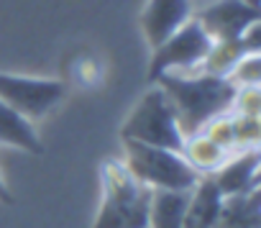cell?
<instances>
[{
  "label": "cell",
  "instance_id": "cell-7",
  "mask_svg": "<svg viewBox=\"0 0 261 228\" xmlns=\"http://www.w3.org/2000/svg\"><path fill=\"white\" fill-rule=\"evenodd\" d=\"M195 21L213 41H228L241 39L253 23H258L261 11L248 8L243 0H218V3L202 8Z\"/></svg>",
  "mask_w": 261,
  "mask_h": 228
},
{
  "label": "cell",
  "instance_id": "cell-14",
  "mask_svg": "<svg viewBox=\"0 0 261 228\" xmlns=\"http://www.w3.org/2000/svg\"><path fill=\"white\" fill-rule=\"evenodd\" d=\"M192 192V190H190ZM190 192L177 190H151L149 202V228H182Z\"/></svg>",
  "mask_w": 261,
  "mask_h": 228
},
{
  "label": "cell",
  "instance_id": "cell-5",
  "mask_svg": "<svg viewBox=\"0 0 261 228\" xmlns=\"http://www.w3.org/2000/svg\"><path fill=\"white\" fill-rule=\"evenodd\" d=\"M213 46V39L202 31V26L190 18L179 31H174L164 44L151 49V62H149V82L154 85L156 77L169 74V72H190L202 64Z\"/></svg>",
  "mask_w": 261,
  "mask_h": 228
},
{
  "label": "cell",
  "instance_id": "cell-13",
  "mask_svg": "<svg viewBox=\"0 0 261 228\" xmlns=\"http://www.w3.org/2000/svg\"><path fill=\"white\" fill-rule=\"evenodd\" d=\"M215 228H261V190L223 197Z\"/></svg>",
  "mask_w": 261,
  "mask_h": 228
},
{
  "label": "cell",
  "instance_id": "cell-8",
  "mask_svg": "<svg viewBox=\"0 0 261 228\" xmlns=\"http://www.w3.org/2000/svg\"><path fill=\"white\" fill-rule=\"evenodd\" d=\"M192 18L190 0H149L141 11V31L151 49L164 44Z\"/></svg>",
  "mask_w": 261,
  "mask_h": 228
},
{
  "label": "cell",
  "instance_id": "cell-15",
  "mask_svg": "<svg viewBox=\"0 0 261 228\" xmlns=\"http://www.w3.org/2000/svg\"><path fill=\"white\" fill-rule=\"evenodd\" d=\"M182 157L187 159V164H190L197 174L207 177V174L218 172L230 154H225V151H223L218 144H213L205 134H195V136H187V139H185Z\"/></svg>",
  "mask_w": 261,
  "mask_h": 228
},
{
  "label": "cell",
  "instance_id": "cell-12",
  "mask_svg": "<svg viewBox=\"0 0 261 228\" xmlns=\"http://www.w3.org/2000/svg\"><path fill=\"white\" fill-rule=\"evenodd\" d=\"M0 144L3 146H13L29 154H44V144L34 129V123L21 116L18 110H13L11 105H6L0 100Z\"/></svg>",
  "mask_w": 261,
  "mask_h": 228
},
{
  "label": "cell",
  "instance_id": "cell-17",
  "mask_svg": "<svg viewBox=\"0 0 261 228\" xmlns=\"http://www.w3.org/2000/svg\"><path fill=\"white\" fill-rule=\"evenodd\" d=\"M200 134H205L213 144H218L225 154H236V139H233V123H230V113L213 118Z\"/></svg>",
  "mask_w": 261,
  "mask_h": 228
},
{
  "label": "cell",
  "instance_id": "cell-6",
  "mask_svg": "<svg viewBox=\"0 0 261 228\" xmlns=\"http://www.w3.org/2000/svg\"><path fill=\"white\" fill-rule=\"evenodd\" d=\"M64 97V82L46 77H26L0 72V100L18 110L29 121L44 118Z\"/></svg>",
  "mask_w": 261,
  "mask_h": 228
},
{
  "label": "cell",
  "instance_id": "cell-3",
  "mask_svg": "<svg viewBox=\"0 0 261 228\" xmlns=\"http://www.w3.org/2000/svg\"><path fill=\"white\" fill-rule=\"evenodd\" d=\"M125 169L149 190H177L190 192L202 174H197L179 151L146 146L139 141H123Z\"/></svg>",
  "mask_w": 261,
  "mask_h": 228
},
{
  "label": "cell",
  "instance_id": "cell-10",
  "mask_svg": "<svg viewBox=\"0 0 261 228\" xmlns=\"http://www.w3.org/2000/svg\"><path fill=\"white\" fill-rule=\"evenodd\" d=\"M261 52V21L253 23L241 39H228V41H213L207 57L202 59L200 69L213 77H228L233 67L246 57V54H258Z\"/></svg>",
  "mask_w": 261,
  "mask_h": 228
},
{
  "label": "cell",
  "instance_id": "cell-16",
  "mask_svg": "<svg viewBox=\"0 0 261 228\" xmlns=\"http://www.w3.org/2000/svg\"><path fill=\"white\" fill-rule=\"evenodd\" d=\"M230 123H233L236 151L258 149V141H261V121H258V116H238V113H230Z\"/></svg>",
  "mask_w": 261,
  "mask_h": 228
},
{
  "label": "cell",
  "instance_id": "cell-21",
  "mask_svg": "<svg viewBox=\"0 0 261 228\" xmlns=\"http://www.w3.org/2000/svg\"><path fill=\"white\" fill-rule=\"evenodd\" d=\"M243 3H246L248 8H253V11H261V0H243Z\"/></svg>",
  "mask_w": 261,
  "mask_h": 228
},
{
  "label": "cell",
  "instance_id": "cell-2",
  "mask_svg": "<svg viewBox=\"0 0 261 228\" xmlns=\"http://www.w3.org/2000/svg\"><path fill=\"white\" fill-rule=\"evenodd\" d=\"M102 205L92 228H149L151 190L141 185L118 159H105L100 167Z\"/></svg>",
  "mask_w": 261,
  "mask_h": 228
},
{
  "label": "cell",
  "instance_id": "cell-9",
  "mask_svg": "<svg viewBox=\"0 0 261 228\" xmlns=\"http://www.w3.org/2000/svg\"><path fill=\"white\" fill-rule=\"evenodd\" d=\"M258 172H261V154L258 149H246L230 154L218 172H213V182L223 197L230 195H248L258 190Z\"/></svg>",
  "mask_w": 261,
  "mask_h": 228
},
{
  "label": "cell",
  "instance_id": "cell-4",
  "mask_svg": "<svg viewBox=\"0 0 261 228\" xmlns=\"http://www.w3.org/2000/svg\"><path fill=\"white\" fill-rule=\"evenodd\" d=\"M120 141H139L146 146H159V149H172L182 154L185 136L177 126L174 110L162 92L159 85L144 92L139 105L130 110L120 129Z\"/></svg>",
  "mask_w": 261,
  "mask_h": 228
},
{
  "label": "cell",
  "instance_id": "cell-19",
  "mask_svg": "<svg viewBox=\"0 0 261 228\" xmlns=\"http://www.w3.org/2000/svg\"><path fill=\"white\" fill-rule=\"evenodd\" d=\"M230 113H238V116H261V90L258 87H238Z\"/></svg>",
  "mask_w": 261,
  "mask_h": 228
},
{
  "label": "cell",
  "instance_id": "cell-1",
  "mask_svg": "<svg viewBox=\"0 0 261 228\" xmlns=\"http://www.w3.org/2000/svg\"><path fill=\"white\" fill-rule=\"evenodd\" d=\"M154 85H159L162 92L167 95L185 139L200 134L213 118L230 113L238 90L228 77H213L205 72L200 74L169 72L156 77Z\"/></svg>",
  "mask_w": 261,
  "mask_h": 228
},
{
  "label": "cell",
  "instance_id": "cell-11",
  "mask_svg": "<svg viewBox=\"0 0 261 228\" xmlns=\"http://www.w3.org/2000/svg\"><path fill=\"white\" fill-rule=\"evenodd\" d=\"M223 195L218 192L213 177H200V182L190 192V202L185 210V223L182 228H215L218 215H220Z\"/></svg>",
  "mask_w": 261,
  "mask_h": 228
},
{
  "label": "cell",
  "instance_id": "cell-20",
  "mask_svg": "<svg viewBox=\"0 0 261 228\" xmlns=\"http://www.w3.org/2000/svg\"><path fill=\"white\" fill-rule=\"evenodd\" d=\"M0 202H3V205H13V202H16V197H13V192L8 190L3 174H0Z\"/></svg>",
  "mask_w": 261,
  "mask_h": 228
},
{
  "label": "cell",
  "instance_id": "cell-18",
  "mask_svg": "<svg viewBox=\"0 0 261 228\" xmlns=\"http://www.w3.org/2000/svg\"><path fill=\"white\" fill-rule=\"evenodd\" d=\"M228 80L236 87H258V82H261V54H246L233 67Z\"/></svg>",
  "mask_w": 261,
  "mask_h": 228
}]
</instances>
